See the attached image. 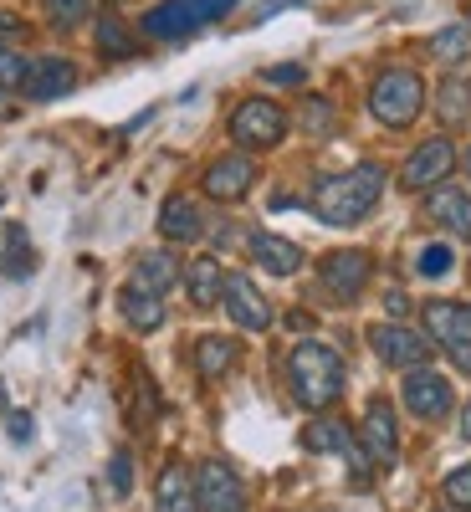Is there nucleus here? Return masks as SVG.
<instances>
[{
  "mask_svg": "<svg viewBox=\"0 0 471 512\" xmlns=\"http://www.w3.org/2000/svg\"><path fill=\"white\" fill-rule=\"evenodd\" d=\"M31 267H36V262H31V246H26V236H21V231H11V246H6V267H0V272L21 282V277H31Z\"/></svg>",
  "mask_w": 471,
  "mask_h": 512,
  "instance_id": "obj_30",
  "label": "nucleus"
},
{
  "mask_svg": "<svg viewBox=\"0 0 471 512\" xmlns=\"http://www.w3.org/2000/svg\"><path fill=\"white\" fill-rule=\"evenodd\" d=\"M195 502H200V512H251L236 466L221 461V456L200 461V472H195Z\"/></svg>",
  "mask_w": 471,
  "mask_h": 512,
  "instance_id": "obj_8",
  "label": "nucleus"
},
{
  "mask_svg": "<svg viewBox=\"0 0 471 512\" xmlns=\"http://www.w3.org/2000/svg\"><path fill=\"white\" fill-rule=\"evenodd\" d=\"M466 88H461V82H446V88H441V118L446 123H461L466 118V98H461Z\"/></svg>",
  "mask_w": 471,
  "mask_h": 512,
  "instance_id": "obj_33",
  "label": "nucleus"
},
{
  "mask_svg": "<svg viewBox=\"0 0 471 512\" xmlns=\"http://www.w3.org/2000/svg\"><path fill=\"white\" fill-rule=\"evenodd\" d=\"M425 108V82L420 72L410 67H384L374 82H369V113L384 123V128H410Z\"/></svg>",
  "mask_w": 471,
  "mask_h": 512,
  "instance_id": "obj_3",
  "label": "nucleus"
},
{
  "mask_svg": "<svg viewBox=\"0 0 471 512\" xmlns=\"http://www.w3.org/2000/svg\"><path fill=\"white\" fill-rule=\"evenodd\" d=\"M108 482H113V492L118 497H128V487H134V461H128L123 451L113 456V466H108Z\"/></svg>",
  "mask_w": 471,
  "mask_h": 512,
  "instance_id": "obj_34",
  "label": "nucleus"
},
{
  "mask_svg": "<svg viewBox=\"0 0 471 512\" xmlns=\"http://www.w3.org/2000/svg\"><path fill=\"white\" fill-rule=\"evenodd\" d=\"M241 0H159L154 11H144V36L154 41H180L200 26H216L221 16H231Z\"/></svg>",
  "mask_w": 471,
  "mask_h": 512,
  "instance_id": "obj_4",
  "label": "nucleus"
},
{
  "mask_svg": "<svg viewBox=\"0 0 471 512\" xmlns=\"http://www.w3.org/2000/svg\"><path fill=\"white\" fill-rule=\"evenodd\" d=\"M441 512H456V507H441Z\"/></svg>",
  "mask_w": 471,
  "mask_h": 512,
  "instance_id": "obj_42",
  "label": "nucleus"
},
{
  "mask_svg": "<svg viewBox=\"0 0 471 512\" xmlns=\"http://www.w3.org/2000/svg\"><path fill=\"white\" fill-rule=\"evenodd\" d=\"M425 216H431L441 231H451L456 241H471V195L456 185H436L425 195Z\"/></svg>",
  "mask_w": 471,
  "mask_h": 512,
  "instance_id": "obj_17",
  "label": "nucleus"
},
{
  "mask_svg": "<svg viewBox=\"0 0 471 512\" xmlns=\"http://www.w3.org/2000/svg\"><path fill=\"white\" fill-rule=\"evenodd\" d=\"M185 277V292H190V303L195 308H210V303H221V287H226V272L216 256H195V262L180 272Z\"/></svg>",
  "mask_w": 471,
  "mask_h": 512,
  "instance_id": "obj_22",
  "label": "nucleus"
},
{
  "mask_svg": "<svg viewBox=\"0 0 471 512\" xmlns=\"http://www.w3.org/2000/svg\"><path fill=\"white\" fill-rule=\"evenodd\" d=\"M262 77H267V82H303L308 72H303V67H297V62H287V67H267Z\"/></svg>",
  "mask_w": 471,
  "mask_h": 512,
  "instance_id": "obj_35",
  "label": "nucleus"
},
{
  "mask_svg": "<svg viewBox=\"0 0 471 512\" xmlns=\"http://www.w3.org/2000/svg\"><path fill=\"white\" fill-rule=\"evenodd\" d=\"M16 88L26 98H36V103L67 98V93H77V62H67V57H36V62H26Z\"/></svg>",
  "mask_w": 471,
  "mask_h": 512,
  "instance_id": "obj_13",
  "label": "nucleus"
},
{
  "mask_svg": "<svg viewBox=\"0 0 471 512\" xmlns=\"http://www.w3.org/2000/svg\"><path fill=\"white\" fill-rule=\"evenodd\" d=\"M236 359H241V344H236V338L205 333L200 344H195V369H200V379H221Z\"/></svg>",
  "mask_w": 471,
  "mask_h": 512,
  "instance_id": "obj_23",
  "label": "nucleus"
},
{
  "mask_svg": "<svg viewBox=\"0 0 471 512\" xmlns=\"http://www.w3.org/2000/svg\"><path fill=\"white\" fill-rule=\"evenodd\" d=\"M200 185H205L210 200H221V205L246 200L251 185H256V164H251V154H221V159H210V169H205Z\"/></svg>",
  "mask_w": 471,
  "mask_h": 512,
  "instance_id": "obj_14",
  "label": "nucleus"
},
{
  "mask_svg": "<svg viewBox=\"0 0 471 512\" xmlns=\"http://www.w3.org/2000/svg\"><path fill=\"white\" fill-rule=\"evenodd\" d=\"M11 113H16V103L6 98V88H0V118H11Z\"/></svg>",
  "mask_w": 471,
  "mask_h": 512,
  "instance_id": "obj_39",
  "label": "nucleus"
},
{
  "mask_svg": "<svg viewBox=\"0 0 471 512\" xmlns=\"http://www.w3.org/2000/svg\"><path fill=\"white\" fill-rule=\"evenodd\" d=\"M231 139L241 149H272V144L287 139V113L272 98H246L231 113Z\"/></svg>",
  "mask_w": 471,
  "mask_h": 512,
  "instance_id": "obj_6",
  "label": "nucleus"
},
{
  "mask_svg": "<svg viewBox=\"0 0 471 512\" xmlns=\"http://www.w3.org/2000/svg\"><path fill=\"white\" fill-rule=\"evenodd\" d=\"M369 277H374V256L359 251V246L328 251L318 262V282H323V292L333 297V303H354V297L369 287Z\"/></svg>",
  "mask_w": 471,
  "mask_h": 512,
  "instance_id": "obj_7",
  "label": "nucleus"
},
{
  "mask_svg": "<svg viewBox=\"0 0 471 512\" xmlns=\"http://www.w3.org/2000/svg\"><path fill=\"white\" fill-rule=\"evenodd\" d=\"M251 256H256V267L272 272V277L303 272V246L287 241V236H272V231H256V236H251Z\"/></svg>",
  "mask_w": 471,
  "mask_h": 512,
  "instance_id": "obj_18",
  "label": "nucleus"
},
{
  "mask_svg": "<svg viewBox=\"0 0 471 512\" xmlns=\"http://www.w3.org/2000/svg\"><path fill=\"white\" fill-rule=\"evenodd\" d=\"M379 195H384V169L369 159V164L344 169V175H323L313 185L308 205H313V216L323 226H359L369 210L379 205Z\"/></svg>",
  "mask_w": 471,
  "mask_h": 512,
  "instance_id": "obj_1",
  "label": "nucleus"
},
{
  "mask_svg": "<svg viewBox=\"0 0 471 512\" xmlns=\"http://www.w3.org/2000/svg\"><path fill=\"white\" fill-rule=\"evenodd\" d=\"M461 441H471V405H466V415H461Z\"/></svg>",
  "mask_w": 471,
  "mask_h": 512,
  "instance_id": "obj_40",
  "label": "nucleus"
},
{
  "mask_svg": "<svg viewBox=\"0 0 471 512\" xmlns=\"http://www.w3.org/2000/svg\"><path fill=\"white\" fill-rule=\"evenodd\" d=\"M425 333L431 344L471 374V303H456V297H431L425 303Z\"/></svg>",
  "mask_w": 471,
  "mask_h": 512,
  "instance_id": "obj_5",
  "label": "nucleus"
},
{
  "mask_svg": "<svg viewBox=\"0 0 471 512\" xmlns=\"http://www.w3.org/2000/svg\"><path fill=\"white\" fill-rule=\"evenodd\" d=\"M425 52H431L441 67H466V62H471V26H466V21L441 26L431 41H425Z\"/></svg>",
  "mask_w": 471,
  "mask_h": 512,
  "instance_id": "obj_24",
  "label": "nucleus"
},
{
  "mask_svg": "<svg viewBox=\"0 0 471 512\" xmlns=\"http://www.w3.org/2000/svg\"><path fill=\"white\" fill-rule=\"evenodd\" d=\"M0 36H26V26H21L16 16H6V11H0Z\"/></svg>",
  "mask_w": 471,
  "mask_h": 512,
  "instance_id": "obj_36",
  "label": "nucleus"
},
{
  "mask_svg": "<svg viewBox=\"0 0 471 512\" xmlns=\"http://www.w3.org/2000/svg\"><path fill=\"white\" fill-rule=\"evenodd\" d=\"M134 282L164 297L169 287L180 282V256H175V251H144V256H139V272H134Z\"/></svg>",
  "mask_w": 471,
  "mask_h": 512,
  "instance_id": "obj_25",
  "label": "nucleus"
},
{
  "mask_svg": "<svg viewBox=\"0 0 471 512\" xmlns=\"http://www.w3.org/2000/svg\"><path fill=\"white\" fill-rule=\"evenodd\" d=\"M118 313H123L128 328L154 333V328H164V297L149 292V287H139V282H128V287L118 292Z\"/></svg>",
  "mask_w": 471,
  "mask_h": 512,
  "instance_id": "obj_20",
  "label": "nucleus"
},
{
  "mask_svg": "<svg viewBox=\"0 0 471 512\" xmlns=\"http://www.w3.org/2000/svg\"><path fill=\"white\" fill-rule=\"evenodd\" d=\"M333 123H338L333 103H323V98H308L303 103V128H308V134H333Z\"/></svg>",
  "mask_w": 471,
  "mask_h": 512,
  "instance_id": "obj_31",
  "label": "nucleus"
},
{
  "mask_svg": "<svg viewBox=\"0 0 471 512\" xmlns=\"http://www.w3.org/2000/svg\"><path fill=\"white\" fill-rule=\"evenodd\" d=\"M390 313H395V318H405V313H410V303H405V292H390Z\"/></svg>",
  "mask_w": 471,
  "mask_h": 512,
  "instance_id": "obj_38",
  "label": "nucleus"
},
{
  "mask_svg": "<svg viewBox=\"0 0 471 512\" xmlns=\"http://www.w3.org/2000/svg\"><path fill=\"white\" fill-rule=\"evenodd\" d=\"M11 436H16V441H26V436H31V425H26V415H11Z\"/></svg>",
  "mask_w": 471,
  "mask_h": 512,
  "instance_id": "obj_37",
  "label": "nucleus"
},
{
  "mask_svg": "<svg viewBox=\"0 0 471 512\" xmlns=\"http://www.w3.org/2000/svg\"><path fill=\"white\" fill-rule=\"evenodd\" d=\"M405 405H410L415 420H446L451 405H456L451 379H441V374H431V369H410V379H405Z\"/></svg>",
  "mask_w": 471,
  "mask_h": 512,
  "instance_id": "obj_15",
  "label": "nucleus"
},
{
  "mask_svg": "<svg viewBox=\"0 0 471 512\" xmlns=\"http://www.w3.org/2000/svg\"><path fill=\"white\" fill-rule=\"evenodd\" d=\"M21 72H26V57L11 47V41H0V88H16Z\"/></svg>",
  "mask_w": 471,
  "mask_h": 512,
  "instance_id": "obj_32",
  "label": "nucleus"
},
{
  "mask_svg": "<svg viewBox=\"0 0 471 512\" xmlns=\"http://www.w3.org/2000/svg\"><path fill=\"white\" fill-rule=\"evenodd\" d=\"M154 512H200L195 502V477L185 472L180 461H169L159 482H154Z\"/></svg>",
  "mask_w": 471,
  "mask_h": 512,
  "instance_id": "obj_19",
  "label": "nucleus"
},
{
  "mask_svg": "<svg viewBox=\"0 0 471 512\" xmlns=\"http://www.w3.org/2000/svg\"><path fill=\"white\" fill-rule=\"evenodd\" d=\"M369 349L390 364V369H425V359H431V338H420L415 328H405V323H374L369 328Z\"/></svg>",
  "mask_w": 471,
  "mask_h": 512,
  "instance_id": "obj_10",
  "label": "nucleus"
},
{
  "mask_svg": "<svg viewBox=\"0 0 471 512\" xmlns=\"http://www.w3.org/2000/svg\"><path fill=\"white\" fill-rule=\"evenodd\" d=\"M159 236L164 241H200L205 236V216L190 195H169L159 210Z\"/></svg>",
  "mask_w": 471,
  "mask_h": 512,
  "instance_id": "obj_21",
  "label": "nucleus"
},
{
  "mask_svg": "<svg viewBox=\"0 0 471 512\" xmlns=\"http://www.w3.org/2000/svg\"><path fill=\"white\" fill-rule=\"evenodd\" d=\"M451 267H456V251H451V241H431V246H420V251H415V272H420L425 282H441V277H451Z\"/></svg>",
  "mask_w": 471,
  "mask_h": 512,
  "instance_id": "obj_26",
  "label": "nucleus"
},
{
  "mask_svg": "<svg viewBox=\"0 0 471 512\" xmlns=\"http://www.w3.org/2000/svg\"><path fill=\"white\" fill-rule=\"evenodd\" d=\"M221 303H226V313L236 318V328H246V333H267V328H272V303H267L262 287H256L246 272H226Z\"/></svg>",
  "mask_w": 471,
  "mask_h": 512,
  "instance_id": "obj_11",
  "label": "nucleus"
},
{
  "mask_svg": "<svg viewBox=\"0 0 471 512\" xmlns=\"http://www.w3.org/2000/svg\"><path fill=\"white\" fill-rule=\"evenodd\" d=\"M359 446L374 466H395L400 456V420L390 410V400H369L364 420H359Z\"/></svg>",
  "mask_w": 471,
  "mask_h": 512,
  "instance_id": "obj_12",
  "label": "nucleus"
},
{
  "mask_svg": "<svg viewBox=\"0 0 471 512\" xmlns=\"http://www.w3.org/2000/svg\"><path fill=\"white\" fill-rule=\"evenodd\" d=\"M344 354L318 344V338H303L292 354H287V384H292V400L303 410H328L338 405V395H344Z\"/></svg>",
  "mask_w": 471,
  "mask_h": 512,
  "instance_id": "obj_2",
  "label": "nucleus"
},
{
  "mask_svg": "<svg viewBox=\"0 0 471 512\" xmlns=\"http://www.w3.org/2000/svg\"><path fill=\"white\" fill-rule=\"evenodd\" d=\"M303 451H333V456H344L349 466H354V477H369V456H364V446H354V436H349V425L344 420H313L308 431H303Z\"/></svg>",
  "mask_w": 471,
  "mask_h": 512,
  "instance_id": "obj_16",
  "label": "nucleus"
},
{
  "mask_svg": "<svg viewBox=\"0 0 471 512\" xmlns=\"http://www.w3.org/2000/svg\"><path fill=\"white\" fill-rule=\"evenodd\" d=\"M456 144L451 139H425V144H415L410 149V159H405V169H400V185L405 190H415V195H425V190H436V185H446V175H456Z\"/></svg>",
  "mask_w": 471,
  "mask_h": 512,
  "instance_id": "obj_9",
  "label": "nucleus"
},
{
  "mask_svg": "<svg viewBox=\"0 0 471 512\" xmlns=\"http://www.w3.org/2000/svg\"><path fill=\"white\" fill-rule=\"evenodd\" d=\"M98 47H103L108 57H128V52H134V41H128V31L118 26V16H103V21H98Z\"/></svg>",
  "mask_w": 471,
  "mask_h": 512,
  "instance_id": "obj_29",
  "label": "nucleus"
},
{
  "mask_svg": "<svg viewBox=\"0 0 471 512\" xmlns=\"http://www.w3.org/2000/svg\"><path fill=\"white\" fill-rule=\"evenodd\" d=\"M441 497H446V507L471 512V461H466V466H456V472L441 482Z\"/></svg>",
  "mask_w": 471,
  "mask_h": 512,
  "instance_id": "obj_28",
  "label": "nucleus"
},
{
  "mask_svg": "<svg viewBox=\"0 0 471 512\" xmlns=\"http://www.w3.org/2000/svg\"><path fill=\"white\" fill-rule=\"evenodd\" d=\"M461 164H466V175H471V149H466V159H461Z\"/></svg>",
  "mask_w": 471,
  "mask_h": 512,
  "instance_id": "obj_41",
  "label": "nucleus"
},
{
  "mask_svg": "<svg viewBox=\"0 0 471 512\" xmlns=\"http://www.w3.org/2000/svg\"><path fill=\"white\" fill-rule=\"evenodd\" d=\"M41 11H47V21H52L57 31H72V26L88 21L93 0H41Z\"/></svg>",
  "mask_w": 471,
  "mask_h": 512,
  "instance_id": "obj_27",
  "label": "nucleus"
}]
</instances>
